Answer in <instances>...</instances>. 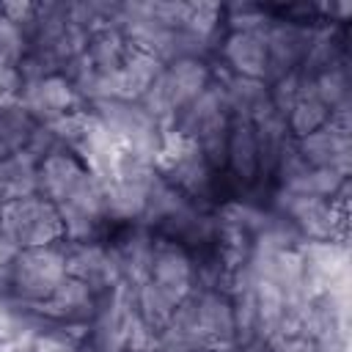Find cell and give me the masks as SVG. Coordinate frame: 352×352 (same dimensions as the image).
Wrapping results in <instances>:
<instances>
[{"label":"cell","instance_id":"obj_1","mask_svg":"<svg viewBox=\"0 0 352 352\" xmlns=\"http://www.w3.org/2000/svg\"><path fill=\"white\" fill-rule=\"evenodd\" d=\"M154 170L165 184L179 190L195 206L206 209L217 192L220 173L206 162L198 143L179 132H162L160 148L154 154Z\"/></svg>","mask_w":352,"mask_h":352},{"label":"cell","instance_id":"obj_2","mask_svg":"<svg viewBox=\"0 0 352 352\" xmlns=\"http://www.w3.org/2000/svg\"><path fill=\"white\" fill-rule=\"evenodd\" d=\"M0 231L19 248H50L66 242V228L58 206L41 192L8 198L0 206Z\"/></svg>","mask_w":352,"mask_h":352},{"label":"cell","instance_id":"obj_3","mask_svg":"<svg viewBox=\"0 0 352 352\" xmlns=\"http://www.w3.org/2000/svg\"><path fill=\"white\" fill-rule=\"evenodd\" d=\"M8 297L36 308L66 280V256L63 242L50 248H25L14 256L6 272Z\"/></svg>","mask_w":352,"mask_h":352},{"label":"cell","instance_id":"obj_4","mask_svg":"<svg viewBox=\"0 0 352 352\" xmlns=\"http://www.w3.org/2000/svg\"><path fill=\"white\" fill-rule=\"evenodd\" d=\"M346 184L333 198H311V195H294L286 190H278L275 214L286 217L302 242H336L346 228Z\"/></svg>","mask_w":352,"mask_h":352},{"label":"cell","instance_id":"obj_5","mask_svg":"<svg viewBox=\"0 0 352 352\" xmlns=\"http://www.w3.org/2000/svg\"><path fill=\"white\" fill-rule=\"evenodd\" d=\"M300 157L308 168L336 170L341 176L349 173V157H352V140H349V113L346 107L333 110L330 121L319 126L316 132L294 140Z\"/></svg>","mask_w":352,"mask_h":352},{"label":"cell","instance_id":"obj_6","mask_svg":"<svg viewBox=\"0 0 352 352\" xmlns=\"http://www.w3.org/2000/svg\"><path fill=\"white\" fill-rule=\"evenodd\" d=\"M66 275L82 280L99 297L121 283V267L116 250L107 242H63Z\"/></svg>","mask_w":352,"mask_h":352},{"label":"cell","instance_id":"obj_7","mask_svg":"<svg viewBox=\"0 0 352 352\" xmlns=\"http://www.w3.org/2000/svg\"><path fill=\"white\" fill-rule=\"evenodd\" d=\"M314 30L308 25L292 22V19H272L270 28L264 30L267 38V77L264 82L272 85L275 80H280L283 74L294 72L302 66L311 41H314Z\"/></svg>","mask_w":352,"mask_h":352},{"label":"cell","instance_id":"obj_8","mask_svg":"<svg viewBox=\"0 0 352 352\" xmlns=\"http://www.w3.org/2000/svg\"><path fill=\"white\" fill-rule=\"evenodd\" d=\"M148 280L162 289L176 305L195 289V267H192V253L170 239L154 236V250H151V272Z\"/></svg>","mask_w":352,"mask_h":352},{"label":"cell","instance_id":"obj_9","mask_svg":"<svg viewBox=\"0 0 352 352\" xmlns=\"http://www.w3.org/2000/svg\"><path fill=\"white\" fill-rule=\"evenodd\" d=\"M33 311L50 324L91 327V322L96 319V311H99V294L91 292L82 280L66 275V280Z\"/></svg>","mask_w":352,"mask_h":352},{"label":"cell","instance_id":"obj_10","mask_svg":"<svg viewBox=\"0 0 352 352\" xmlns=\"http://www.w3.org/2000/svg\"><path fill=\"white\" fill-rule=\"evenodd\" d=\"M82 99L72 88V82L63 74H47L38 80H28L19 96V104L28 110V116L36 124H55L66 113L82 107Z\"/></svg>","mask_w":352,"mask_h":352},{"label":"cell","instance_id":"obj_11","mask_svg":"<svg viewBox=\"0 0 352 352\" xmlns=\"http://www.w3.org/2000/svg\"><path fill=\"white\" fill-rule=\"evenodd\" d=\"M220 55H223L226 69L231 74L264 82V77H267V38H264V30H236V33H231L226 38Z\"/></svg>","mask_w":352,"mask_h":352},{"label":"cell","instance_id":"obj_12","mask_svg":"<svg viewBox=\"0 0 352 352\" xmlns=\"http://www.w3.org/2000/svg\"><path fill=\"white\" fill-rule=\"evenodd\" d=\"M118 267H121V280L129 286H140L143 280H148L151 272V250H154V234L146 226H135L129 231H124L113 245Z\"/></svg>","mask_w":352,"mask_h":352},{"label":"cell","instance_id":"obj_13","mask_svg":"<svg viewBox=\"0 0 352 352\" xmlns=\"http://www.w3.org/2000/svg\"><path fill=\"white\" fill-rule=\"evenodd\" d=\"M234 176L242 187H250L258 182V148H256V129L245 118H231L228 132V154H226V170Z\"/></svg>","mask_w":352,"mask_h":352},{"label":"cell","instance_id":"obj_14","mask_svg":"<svg viewBox=\"0 0 352 352\" xmlns=\"http://www.w3.org/2000/svg\"><path fill=\"white\" fill-rule=\"evenodd\" d=\"M253 129H256V148H258V176L272 179L278 157H280L286 140L292 138L286 129V118L278 116L275 110H267L261 118L253 121Z\"/></svg>","mask_w":352,"mask_h":352},{"label":"cell","instance_id":"obj_15","mask_svg":"<svg viewBox=\"0 0 352 352\" xmlns=\"http://www.w3.org/2000/svg\"><path fill=\"white\" fill-rule=\"evenodd\" d=\"M0 187L8 198L38 192V160L30 151H14L0 160Z\"/></svg>","mask_w":352,"mask_h":352},{"label":"cell","instance_id":"obj_16","mask_svg":"<svg viewBox=\"0 0 352 352\" xmlns=\"http://www.w3.org/2000/svg\"><path fill=\"white\" fill-rule=\"evenodd\" d=\"M173 311H176V302L162 289H157L151 280H143L140 286H135V314L154 333L168 327Z\"/></svg>","mask_w":352,"mask_h":352},{"label":"cell","instance_id":"obj_17","mask_svg":"<svg viewBox=\"0 0 352 352\" xmlns=\"http://www.w3.org/2000/svg\"><path fill=\"white\" fill-rule=\"evenodd\" d=\"M330 121V110L322 104V99L314 94V80H311V85H308V91L297 99V104L289 110V116H286V129H289V135L294 138V140H300V138H305V135H311V132H316L319 126H324Z\"/></svg>","mask_w":352,"mask_h":352},{"label":"cell","instance_id":"obj_18","mask_svg":"<svg viewBox=\"0 0 352 352\" xmlns=\"http://www.w3.org/2000/svg\"><path fill=\"white\" fill-rule=\"evenodd\" d=\"M91 327H63V324H44L30 338V352H85V338Z\"/></svg>","mask_w":352,"mask_h":352},{"label":"cell","instance_id":"obj_19","mask_svg":"<svg viewBox=\"0 0 352 352\" xmlns=\"http://www.w3.org/2000/svg\"><path fill=\"white\" fill-rule=\"evenodd\" d=\"M314 94L322 99V104L330 113L349 107V72H346L344 60L314 77Z\"/></svg>","mask_w":352,"mask_h":352},{"label":"cell","instance_id":"obj_20","mask_svg":"<svg viewBox=\"0 0 352 352\" xmlns=\"http://www.w3.org/2000/svg\"><path fill=\"white\" fill-rule=\"evenodd\" d=\"M346 184V176L336 170H322V168H308L302 176H297L292 184L280 187L294 195H311V198H333L341 187Z\"/></svg>","mask_w":352,"mask_h":352},{"label":"cell","instance_id":"obj_21","mask_svg":"<svg viewBox=\"0 0 352 352\" xmlns=\"http://www.w3.org/2000/svg\"><path fill=\"white\" fill-rule=\"evenodd\" d=\"M28 52H30L28 33L16 22L0 16V66L19 69L22 60L28 58Z\"/></svg>","mask_w":352,"mask_h":352},{"label":"cell","instance_id":"obj_22","mask_svg":"<svg viewBox=\"0 0 352 352\" xmlns=\"http://www.w3.org/2000/svg\"><path fill=\"white\" fill-rule=\"evenodd\" d=\"M22 88H25L22 72H19V69H11V66H0V104H14V102H19Z\"/></svg>","mask_w":352,"mask_h":352},{"label":"cell","instance_id":"obj_23","mask_svg":"<svg viewBox=\"0 0 352 352\" xmlns=\"http://www.w3.org/2000/svg\"><path fill=\"white\" fill-rule=\"evenodd\" d=\"M16 253H19V248H16V245H14V242L0 231V272L14 261V256H16Z\"/></svg>","mask_w":352,"mask_h":352},{"label":"cell","instance_id":"obj_24","mask_svg":"<svg viewBox=\"0 0 352 352\" xmlns=\"http://www.w3.org/2000/svg\"><path fill=\"white\" fill-rule=\"evenodd\" d=\"M239 352H272V346H270L264 338H253V341L242 344V346H239Z\"/></svg>","mask_w":352,"mask_h":352},{"label":"cell","instance_id":"obj_25","mask_svg":"<svg viewBox=\"0 0 352 352\" xmlns=\"http://www.w3.org/2000/svg\"><path fill=\"white\" fill-rule=\"evenodd\" d=\"M0 352H30V341H0Z\"/></svg>","mask_w":352,"mask_h":352},{"label":"cell","instance_id":"obj_26","mask_svg":"<svg viewBox=\"0 0 352 352\" xmlns=\"http://www.w3.org/2000/svg\"><path fill=\"white\" fill-rule=\"evenodd\" d=\"M6 204V192H3V187H0V206Z\"/></svg>","mask_w":352,"mask_h":352}]
</instances>
